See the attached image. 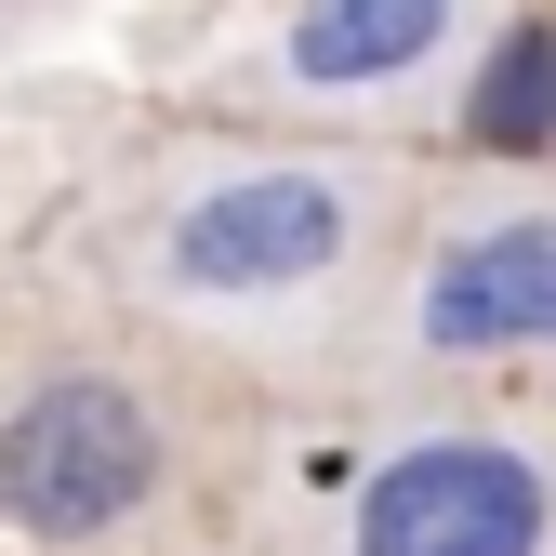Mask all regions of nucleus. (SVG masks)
<instances>
[{
	"label": "nucleus",
	"instance_id": "obj_4",
	"mask_svg": "<svg viewBox=\"0 0 556 556\" xmlns=\"http://www.w3.org/2000/svg\"><path fill=\"white\" fill-rule=\"evenodd\" d=\"M410 331L451 358H504V344H556V213H491L425 265Z\"/></svg>",
	"mask_w": 556,
	"mask_h": 556
},
{
	"label": "nucleus",
	"instance_id": "obj_1",
	"mask_svg": "<svg viewBox=\"0 0 556 556\" xmlns=\"http://www.w3.org/2000/svg\"><path fill=\"white\" fill-rule=\"evenodd\" d=\"M344 239H358V199H344V173H213L186 186L160 213V278L186 305H265V292H305V278L344 265Z\"/></svg>",
	"mask_w": 556,
	"mask_h": 556
},
{
	"label": "nucleus",
	"instance_id": "obj_3",
	"mask_svg": "<svg viewBox=\"0 0 556 556\" xmlns=\"http://www.w3.org/2000/svg\"><path fill=\"white\" fill-rule=\"evenodd\" d=\"M358 556H543V464L504 438H425L358 491Z\"/></svg>",
	"mask_w": 556,
	"mask_h": 556
},
{
	"label": "nucleus",
	"instance_id": "obj_6",
	"mask_svg": "<svg viewBox=\"0 0 556 556\" xmlns=\"http://www.w3.org/2000/svg\"><path fill=\"white\" fill-rule=\"evenodd\" d=\"M464 119L491 132V147H543V132H556V40L543 27H504L491 66H477V93H464Z\"/></svg>",
	"mask_w": 556,
	"mask_h": 556
},
{
	"label": "nucleus",
	"instance_id": "obj_2",
	"mask_svg": "<svg viewBox=\"0 0 556 556\" xmlns=\"http://www.w3.org/2000/svg\"><path fill=\"white\" fill-rule=\"evenodd\" d=\"M147 491H160V425H147V397L106 384V371H66V384H40L14 425H0V517L27 543H93Z\"/></svg>",
	"mask_w": 556,
	"mask_h": 556
},
{
	"label": "nucleus",
	"instance_id": "obj_5",
	"mask_svg": "<svg viewBox=\"0 0 556 556\" xmlns=\"http://www.w3.org/2000/svg\"><path fill=\"white\" fill-rule=\"evenodd\" d=\"M464 40V0H292V93H397Z\"/></svg>",
	"mask_w": 556,
	"mask_h": 556
}]
</instances>
